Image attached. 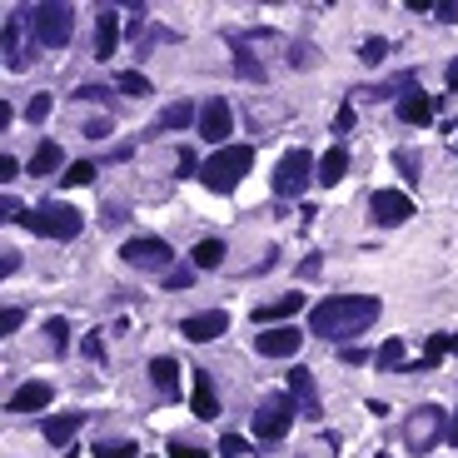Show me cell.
Returning a JSON list of instances; mask_svg holds the SVG:
<instances>
[{
	"label": "cell",
	"instance_id": "d590c367",
	"mask_svg": "<svg viewBox=\"0 0 458 458\" xmlns=\"http://www.w3.org/2000/svg\"><path fill=\"white\" fill-rule=\"evenodd\" d=\"M339 359H344V364H369V359H379V354H369L364 344H344V349H339Z\"/></svg>",
	"mask_w": 458,
	"mask_h": 458
},
{
	"label": "cell",
	"instance_id": "74e56055",
	"mask_svg": "<svg viewBox=\"0 0 458 458\" xmlns=\"http://www.w3.org/2000/svg\"><path fill=\"white\" fill-rule=\"evenodd\" d=\"M289 65H299V70H309V65H314V45H309V40H299V45H294V51H289Z\"/></svg>",
	"mask_w": 458,
	"mask_h": 458
},
{
	"label": "cell",
	"instance_id": "681fc988",
	"mask_svg": "<svg viewBox=\"0 0 458 458\" xmlns=\"http://www.w3.org/2000/svg\"><path fill=\"white\" fill-rule=\"evenodd\" d=\"M299 274H304V280H314V274H319V255H309L304 265H299Z\"/></svg>",
	"mask_w": 458,
	"mask_h": 458
},
{
	"label": "cell",
	"instance_id": "6da1fadb",
	"mask_svg": "<svg viewBox=\"0 0 458 458\" xmlns=\"http://www.w3.org/2000/svg\"><path fill=\"white\" fill-rule=\"evenodd\" d=\"M379 319V299L374 294H334L309 309V329L319 339H359Z\"/></svg>",
	"mask_w": 458,
	"mask_h": 458
},
{
	"label": "cell",
	"instance_id": "f35d334b",
	"mask_svg": "<svg viewBox=\"0 0 458 458\" xmlns=\"http://www.w3.org/2000/svg\"><path fill=\"white\" fill-rule=\"evenodd\" d=\"M20 324H26V309H5V314H0V334H15V329H20Z\"/></svg>",
	"mask_w": 458,
	"mask_h": 458
},
{
	"label": "cell",
	"instance_id": "ee69618b",
	"mask_svg": "<svg viewBox=\"0 0 458 458\" xmlns=\"http://www.w3.org/2000/svg\"><path fill=\"white\" fill-rule=\"evenodd\" d=\"M15 175H20V165H15L11 154H0V185H11Z\"/></svg>",
	"mask_w": 458,
	"mask_h": 458
},
{
	"label": "cell",
	"instance_id": "d4e9b609",
	"mask_svg": "<svg viewBox=\"0 0 458 458\" xmlns=\"http://www.w3.org/2000/svg\"><path fill=\"white\" fill-rule=\"evenodd\" d=\"M344 170H349V150H344V145H334V150L319 160V185H339Z\"/></svg>",
	"mask_w": 458,
	"mask_h": 458
},
{
	"label": "cell",
	"instance_id": "b9f144b4",
	"mask_svg": "<svg viewBox=\"0 0 458 458\" xmlns=\"http://www.w3.org/2000/svg\"><path fill=\"white\" fill-rule=\"evenodd\" d=\"M26 114H30V120H36V125H40V120L51 114V95H36V100L26 105Z\"/></svg>",
	"mask_w": 458,
	"mask_h": 458
},
{
	"label": "cell",
	"instance_id": "83f0119b",
	"mask_svg": "<svg viewBox=\"0 0 458 458\" xmlns=\"http://www.w3.org/2000/svg\"><path fill=\"white\" fill-rule=\"evenodd\" d=\"M45 344H51V354H65V349H70V324H65L60 314L45 319Z\"/></svg>",
	"mask_w": 458,
	"mask_h": 458
},
{
	"label": "cell",
	"instance_id": "2e32d148",
	"mask_svg": "<svg viewBox=\"0 0 458 458\" xmlns=\"http://www.w3.org/2000/svg\"><path fill=\"white\" fill-rule=\"evenodd\" d=\"M444 354H458V334H429V344H423V359H414V364H404V374H423V369H438V359Z\"/></svg>",
	"mask_w": 458,
	"mask_h": 458
},
{
	"label": "cell",
	"instance_id": "277c9868",
	"mask_svg": "<svg viewBox=\"0 0 458 458\" xmlns=\"http://www.w3.org/2000/svg\"><path fill=\"white\" fill-rule=\"evenodd\" d=\"M20 225H26V229H36V234H45V240H75L85 219H80V209H70V204L45 200V204H36V209L26 204V215H20Z\"/></svg>",
	"mask_w": 458,
	"mask_h": 458
},
{
	"label": "cell",
	"instance_id": "1f68e13d",
	"mask_svg": "<svg viewBox=\"0 0 458 458\" xmlns=\"http://www.w3.org/2000/svg\"><path fill=\"white\" fill-rule=\"evenodd\" d=\"M120 90H125L130 100H145V95H150V80H145L140 70H125V75H120Z\"/></svg>",
	"mask_w": 458,
	"mask_h": 458
},
{
	"label": "cell",
	"instance_id": "52a82bcc",
	"mask_svg": "<svg viewBox=\"0 0 458 458\" xmlns=\"http://www.w3.org/2000/svg\"><path fill=\"white\" fill-rule=\"evenodd\" d=\"M314 179H319L314 154H309V150H289L280 165H274V194H280V200H289V194H304Z\"/></svg>",
	"mask_w": 458,
	"mask_h": 458
},
{
	"label": "cell",
	"instance_id": "9c48e42d",
	"mask_svg": "<svg viewBox=\"0 0 458 458\" xmlns=\"http://www.w3.org/2000/svg\"><path fill=\"white\" fill-rule=\"evenodd\" d=\"M200 140H209V145H225L229 140V130H234V110H229V100H204L200 105Z\"/></svg>",
	"mask_w": 458,
	"mask_h": 458
},
{
	"label": "cell",
	"instance_id": "cb8c5ba5",
	"mask_svg": "<svg viewBox=\"0 0 458 458\" xmlns=\"http://www.w3.org/2000/svg\"><path fill=\"white\" fill-rule=\"evenodd\" d=\"M65 165V150H60V145H55V140H40L36 145V154H30V175H55V170H60Z\"/></svg>",
	"mask_w": 458,
	"mask_h": 458
},
{
	"label": "cell",
	"instance_id": "f1b7e54d",
	"mask_svg": "<svg viewBox=\"0 0 458 458\" xmlns=\"http://www.w3.org/2000/svg\"><path fill=\"white\" fill-rule=\"evenodd\" d=\"M234 70H240L244 80H255V85H265V65H259L255 55L244 51V45H240V51H234Z\"/></svg>",
	"mask_w": 458,
	"mask_h": 458
},
{
	"label": "cell",
	"instance_id": "f6af8a7d",
	"mask_svg": "<svg viewBox=\"0 0 458 458\" xmlns=\"http://www.w3.org/2000/svg\"><path fill=\"white\" fill-rule=\"evenodd\" d=\"M334 130H339V135H349V130H354V105H344V110H339V120H334Z\"/></svg>",
	"mask_w": 458,
	"mask_h": 458
},
{
	"label": "cell",
	"instance_id": "4fadbf2b",
	"mask_svg": "<svg viewBox=\"0 0 458 458\" xmlns=\"http://www.w3.org/2000/svg\"><path fill=\"white\" fill-rule=\"evenodd\" d=\"M299 344H304V334H299V329H284V324H280V329H259L255 349H259L265 359H294V354H299Z\"/></svg>",
	"mask_w": 458,
	"mask_h": 458
},
{
	"label": "cell",
	"instance_id": "ffe728a7",
	"mask_svg": "<svg viewBox=\"0 0 458 458\" xmlns=\"http://www.w3.org/2000/svg\"><path fill=\"white\" fill-rule=\"evenodd\" d=\"M150 383L160 389V399H179V364L170 354H160V359H150Z\"/></svg>",
	"mask_w": 458,
	"mask_h": 458
},
{
	"label": "cell",
	"instance_id": "e575fe53",
	"mask_svg": "<svg viewBox=\"0 0 458 458\" xmlns=\"http://www.w3.org/2000/svg\"><path fill=\"white\" fill-rule=\"evenodd\" d=\"M200 170H204V160H194V150L185 145V150H179V175H185V179H200Z\"/></svg>",
	"mask_w": 458,
	"mask_h": 458
},
{
	"label": "cell",
	"instance_id": "ab89813d",
	"mask_svg": "<svg viewBox=\"0 0 458 458\" xmlns=\"http://www.w3.org/2000/svg\"><path fill=\"white\" fill-rule=\"evenodd\" d=\"M170 458H209V448H194V444L179 438V444H170Z\"/></svg>",
	"mask_w": 458,
	"mask_h": 458
},
{
	"label": "cell",
	"instance_id": "836d02e7",
	"mask_svg": "<svg viewBox=\"0 0 458 458\" xmlns=\"http://www.w3.org/2000/svg\"><path fill=\"white\" fill-rule=\"evenodd\" d=\"M383 55H389V40L369 36V40H364V51H359V60H364V65H379Z\"/></svg>",
	"mask_w": 458,
	"mask_h": 458
},
{
	"label": "cell",
	"instance_id": "c3c4849f",
	"mask_svg": "<svg viewBox=\"0 0 458 458\" xmlns=\"http://www.w3.org/2000/svg\"><path fill=\"white\" fill-rule=\"evenodd\" d=\"M85 135H90V140H105V135H110V120H90Z\"/></svg>",
	"mask_w": 458,
	"mask_h": 458
},
{
	"label": "cell",
	"instance_id": "f546056e",
	"mask_svg": "<svg viewBox=\"0 0 458 458\" xmlns=\"http://www.w3.org/2000/svg\"><path fill=\"white\" fill-rule=\"evenodd\" d=\"M90 179H95V165H90V160H75V165L60 175V185L65 190H80V185H90Z\"/></svg>",
	"mask_w": 458,
	"mask_h": 458
},
{
	"label": "cell",
	"instance_id": "d6986e66",
	"mask_svg": "<svg viewBox=\"0 0 458 458\" xmlns=\"http://www.w3.org/2000/svg\"><path fill=\"white\" fill-rule=\"evenodd\" d=\"M299 309H304V294L289 289V294H280L274 304H259L255 309V324H284V319H294Z\"/></svg>",
	"mask_w": 458,
	"mask_h": 458
},
{
	"label": "cell",
	"instance_id": "ac0fdd59",
	"mask_svg": "<svg viewBox=\"0 0 458 458\" xmlns=\"http://www.w3.org/2000/svg\"><path fill=\"white\" fill-rule=\"evenodd\" d=\"M190 125H200V110H194L190 100H175V105H165V110L154 114V135H165V130H190Z\"/></svg>",
	"mask_w": 458,
	"mask_h": 458
},
{
	"label": "cell",
	"instance_id": "7dc6e473",
	"mask_svg": "<svg viewBox=\"0 0 458 458\" xmlns=\"http://www.w3.org/2000/svg\"><path fill=\"white\" fill-rule=\"evenodd\" d=\"M433 11H438V20H444V26H454V20H458V0H444V5H433Z\"/></svg>",
	"mask_w": 458,
	"mask_h": 458
},
{
	"label": "cell",
	"instance_id": "4dcf8cb0",
	"mask_svg": "<svg viewBox=\"0 0 458 458\" xmlns=\"http://www.w3.org/2000/svg\"><path fill=\"white\" fill-rule=\"evenodd\" d=\"M95 458H140V454L130 438H105V444H95Z\"/></svg>",
	"mask_w": 458,
	"mask_h": 458
},
{
	"label": "cell",
	"instance_id": "d6a6232c",
	"mask_svg": "<svg viewBox=\"0 0 458 458\" xmlns=\"http://www.w3.org/2000/svg\"><path fill=\"white\" fill-rule=\"evenodd\" d=\"M394 165L404 170V179H408V185H419V175H423V170H419V154H414V150H399V154H394Z\"/></svg>",
	"mask_w": 458,
	"mask_h": 458
},
{
	"label": "cell",
	"instance_id": "bcb514c9",
	"mask_svg": "<svg viewBox=\"0 0 458 458\" xmlns=\"http://www.w3.org/2000/svg\"><path fill=\"white\" fill-rule=\"evenodd\" d=\"M165 289H190V269H175V274H165Z\"/></svg>",
	"mask_w": 458,
	"mask_h": 458
},
{
	"label": "cell",
	"instance_id": "7402d4cb",
	"mask_svg": "<svg viewBox=\"0 0 458 458\" xmlns=\"http://www.w3.org/2000/svg\"><path fill=\"white\" fill-rule=\"evenodd\" d=\"M190 404H194V414L200 419H219V394H215V379L204 369H194V394H190Z\"/></svg>",
	"mask_w": 458,
	"mask_h": 458
},
{
	"label": "cell",
	"instance_id": "e0dca14e",
	"mask_svg": "<svg viewBox=\"0 0 458 458\" xmlns=\"http://www.w3.org/2000/svg\"><path fill=\"white\" fill-rule=\"evenodd\" d=\"M289 394L294 404H299V414H309V419H319V383L309 369H289Z\"/></svg>",
	"mask_w": 458,
	"mask_h": 458
},
{
	"label": "cell",
	"instance_id": "f907efd6",
	"mask_svg": "<svg viewBox=\"0 0 458 458\" xmlns=\"http://www.w3.org/2000/svg\"><path fill=\"white\" fill-rule=\"evenodd\" d=\"M448 90H454V95H458V55H454V60H448Z\"/></svg>",
	"mask_w": 458,
	"mask_h": 458
},
{
	"label": "cell",
	"instance_id": "7a4b0ae2",
	"mask_svg": "<svg viewBox=\"0 0 458 458\" xmlns=\"http://www.w3.org/2000/svg\"><path fill=\"white\" fill-rule=\"evenodd\" d=\"M249 170H255V150H249V145H225V150H215L204 160L200 185L215 190V194H229V190H240V179L249 175Z\"/></svg>",
	"mask_w": 458,
	"mask_h": 458
},
{
	"label": "cell",
	"instance_id": "8d00e7d4",
	"mask_svg": "<svg viewBox=\"0 0 458 458\" xmlns=\"http://www.w3.org/2000/svg\"><path fill=\"white\" fill-rule=\"evenodd\" d=\"M219 454H225V458H240V454H249V444H244L240 433H225V438H219Z\"/></svg>",
	"mask_w": 458,
	"mask_h": 458
},
{
	"label": "cell",
	"instance_id": "8fae6325",
	"mask_svg": "<svg viewBox=\"0 0 458 458\" xmlns=\"http://www.w3.org/2000/svg\"><path fill=\"white\" fill-rule=\"evenodd\" d=\"M369 215H374V225H408V219H414V200H408V194H399V190H379L369 200Z\"/></svg>",
	"mask_w": 458,
	"mask_h": 458
},
{
	"label": "cell",
	"instance_id": "5b68a950",
	"mask_svg": "<svg viewBox=\"0 0 458 458\" xmlns=\"http://www.w3.org/2000/svg\"><path fill=\"white\" fill-rule=\"evenodd\" d=\"M438 438H448V414L438 404H423V408H414L404 419V448L408 454H433L438 448Z\"/></svg>",
	"mask_w": 458,
	"mask_h": 458
},
{
	"label": "cell",
	"instance_id": "9a60e30c",
	"mask_svg": "<svg viewBox=\"0 0 458 458\" xmlns=\"http://www.w3.org/2000/svg\"><path fill=\"white\" fill-rule=\"evenodd\" d=\"M114 51H120V11H114V5H105V11L95 15V55H100V60H110Z\"/></svg>",
	"mask_w": 458,
	"mask_h": 458
},
{
	"label": "cell",
	"instance_id": "ba28073f",
	"mask_svg": "<svg viewBox=\"0 0 458 458\" xmlns=\"http://www.w3.org/2000/svg\"><path fill=\"white\" fill-rule=\"evenodd\" d=\"M120 259H125L130 269H150V274H160V269H170L175 249H170L160 234H140V240H125V244H120Z\"/></svg>",
	"mask_w": 458,
	"mask_h": 458
},
{
	"label": "cell",
	"instance_id": "4316f807",
	"mask_svg": "<svg viewBox=\"0 0 458 458\" xmlns=\"http://www.w3.org/2000/svg\"><path fill=\"white\" fill-rule=\"evenodd\" d=\"M374 364H379L383 374H404V364H408V359H404V339H389L379 349V359H374Z\"/></svg>",
	"mask_w": 458,
	"mask_h": 458
},
{
	"label": "cell",
	"instance_id": "3957f363",
	"mask_svg": "<svg viewBox=\"0 0 458 458\" xmlns=\"http://www.w3.org/2000/svg\"><path fill=\"white\" fill-rule=\"evenodd\" d=\"M26 20H30V36H36L45 51H60V45H70V36H75V5H60V0H51V5H26Z\"/></svg>",
	"mask_w": 458,
	"mask_h": 458
},
{
	"label": "cell",
	"instance_id": "8992f818",
	"mask_svg": "<svg viewBox=\"0 0 458 458\" xmlns=\"http://www.w3.org/2000/svg\"><path fill=\"white\" fill-rule=\"evenodd\" d=\"M294 414H299L294 394H269L265 404L255 408V438H265V444H280L284 433L294 429Z\"/></svg>",
	"mask_w": 458,
	"mask_h": 458
},
{
	"label": "cell",
	"instance_id": "816d5d0a",
	"mask_svg": "<svg viewBox=\"0 0 458 458\" xmlns=\"http://www.w3.org/2000/svg\"><path fill=\"white\" fill-rule=\"evenodd\" d=\"M448 444L458 448V408H454V419H448Z\"/></svg>",
	"mask_w": 458,
	"mask_h": 458
},
{
	"label": "cell",
	"instance_id": "5bb4252c",
	"mask_svg": "<svg viewBox=\"0 0 458 458\" xmlns=\"http://www.w3.org/2000/svg\"><path fill=\"white\" fill-rule=\"evenodd\" d=\"M51 399H55V389L45 379H30V383H20L11 399H5V408L11 414H40V408H51Z\"/></svg>",
	"mask_w": 458,
	"mask_h": 458
},
{
	"label": "cell",
	"instance_id": "60d3db41",
	"mask_svg": "<svg viewBox=\"0 0 458 458\" xmlns=\"http://www.w3.org/2000/svg\"><path fill=\"white\" fill-rule=\"evenodd\" d=\"M75 100H100V105H110V90H105V85H80Z\"/></svg>",
	"mask_w": 458,
	"mask_h": 458
},
{
	"label": "cell",
	"instance_id": "7bdbcfd3",
	"mask_svg": "<svg viewBox=\"0 0 458 458\" xmlns=\"http://www.w3.org/2000/svg\"><path fill=\"white\" fill-rule=\"evenodd\" d=\"M26 215V204L15 200V194H5V200H0V219H20Z\"/></svg>",
	"mask_w": 458,
	"mask_h": 458
},
{
	"label": "cell",
	"instance_id": "30bf717a",
	"mask_svg": "<svg viewBox=\"0 0 458 458\" xmlns=\"http://www.w3.org/2000/svg\"><path fill=\"white\" fill-rule=\"evenodd\" d=\"M26 11H11L5 15V30H0V51H5V65L11 70H26L30 65V55H26Z\"/></svg>",
	"mask_w": 458,
	"mask_h": 458
},
{
	"label": "cell",
	"instance_id": "44dd1931",
	"mask_svg": "<svg viewBox=\"0 0 458 458\" xmlns=\"http://www.w3.org/2000/svg\"><path fill=\"white\" fill-rule=\"evenodd\" d=\"M399 120L423 130V125L433 120V95H423V90H408L404 100H399Z\"/></svg>",
	"mask_w": 458,
	"mask_h": 458
},
{
	"label": "cell",
	"instance_id": "603a6c76",
	"mask_svg": "<svg viewBox=\"0 0 458 458\" xmlns=\"http://www.w3.org/2000/svg\"><path fill=\"white\" fill-rule=\"evenodd\" d=\"M85 423V414H51L45 419V438H51V448H70V438H75V429Z\"/></svg>",
	"mask_w": 458,
	"mask_h": 458
},
{
	"label": "cell",
	"instance_id": "484cf974",
	"mask_svg": "<svg viewBox=\"0 0 458 458\" xmlns=\"http://www.w3.org/2000/svg\"><path fill=\"white\" fill-rule=\"evenodd\" d=\"M190 265L194 269H219V265H225V244H219V240H200L190 249Z\"/></svg>",
	"mask_w": 458,
	"mask_h": 458
},
{
	"label": "cell",
	"instance_id": "7c38bea8",
	"mask_svg": "<svg viewBox=\"0 0 458 458\" xmlns=\"http://www.w3.org/2000/svg\"><path fill=\"white\" fill-rule=\"evenodd\" d=\"M225 329H229V314H225V309H204V314H190L185 324H179V334H185L190 344H215Z\"/></svg>",
	"mask_w": 458,
	"mask_h": 458
}]
</instances>
